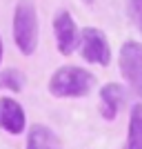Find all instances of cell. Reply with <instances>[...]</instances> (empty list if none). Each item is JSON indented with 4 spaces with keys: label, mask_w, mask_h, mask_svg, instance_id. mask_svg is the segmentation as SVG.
I'll return each mask as SVG.
<instances>
[{
    "label": "cell",
    "mask_w": 142,
    "mask_h": 149,
    "mask_svg": "<svg viewBox=\"0 0 142 149\" xmlns=\"http://www.w3.org/2000/svg\"><path fill=\"white\" fill-rule=\"evenodd\" d=\"M78 49L80 56L91 65L107 67L111 62V47L107 40L105 31L96 29V27H85L80 31V40H78Z\"/></svg>",
    "instance_id": "cell-4"
},
{
    "label": "cell",
    "mask_w": 142,
    "mask_h": 149,
    "mask_svg": "<svg viewBox=\"0 0 142 149\" xmlns=\"http://www.w3.org/2000/svg\"><path fill=\"white\" fill-rule=\"evenodd\" d=\"M13 40L20 54L31 56L38 49V13L33 0H20L13 11Z\"/></svg>",
    "instance_id": "cell-2"
},
{
    "label": "cell",
    "mask_w": 142,
    "mask_h": 149,
    "mask_svg": "<svg viewBox=\"0 0 142 149\" xmlns=\"http://www.w3.org/2000/svg\"><path fill=\"white\" fill-rule=\"evenodd\" d=\"M127 13L142 33V0H127Z\"/></svg>",
    "instance_id": "cell-11"
},
{
    "label": "cell",
    "mask_w": 142,
    "mask_h": 149,
    "mask_svg": "<svg viewBox=\"0 0 142 149\" xmlns=\"http://www.w3.org/2000/svg\"><path fill=\"white\" fill-rule=\"evenodd\" d=\"M0 127L13 136H18L27 129V113L18 100L2 96L0 98Z\"/></svg>",
    "instance_id": "cell-6"
},
{
    "label": "cell",
    "mask_w": 142,
    "mask_h": 149,
    "mask_svg": "<svg viewBox=\"0 0 142 149\" xmlns=\"http://www.w3.org/2000/svg\"><path fill=\"white\" fill-rule=\"evenodd\" d=\"M25 149H62V140L47 125H31Z\"/></svg>",
    "instance_id": "cell-8"
},
{
    "label": "cell",
    "mask_w": 142,
    "mask_h": 149,
    "mask_svg": "<svg viewBox=\"0 0 142 149\" xmlns=\"http://www.w3.org/2000/svg\"><path fill=\"white\" fill-rule=\"evenodd\" d=\"M127 102V89L118 82H107L100 87V113L105 120H113Z\"/></svg>",
    "instance_id": "cell-7"
},
{
    "label": "cell",
    "mask_w": 142,
    "mask_h": 149,
    "mask_svg": "<svg viewBox=\"0 0 142 149\" xmlns=\"http://www.w3.org/2000/svg\"><path fill=\"white\" fill-rule=\"evenodd\" d=\"M25 74L20 69H5L0 71V87L9 89V91H22L25 87Z\"/></svg>",
    "instance_id": "cell-10"
},
{
    "label": "cell",
    "mask_w": 142,
    "mask_h": 149,
    "mask_svg": "<svg viewBox=\"0 0 142 149\" xmlns=\"http://www.w3.org/2000/svg\"><path fill=\"white\" fill-rule=\"evenodd\" d=\"M118 65H120V74L124 82L129 85V89L142 98V42L138 40L124 42L120 47Z\"/></svg>",
    "instance_id": "cell-3"
},
{
    "label": "cell",
    "mask_w": 142,
    "mask_h": 149,
    "mask_svg": "<svg viewBox=\"0 0 142 149\" xmlns=\"http://www.w3.org/2000/svg\"><path fill=\"white\" fill-rule=\"evenodd\" d=\"M124 149H142V102H136L129 111V129Z\"/></svg>",
    "instance_id": "cell-9"
},
{
    "label": "cell",
    "mask_w": 142,
    "mask_h": 149,
    "mask_svg": "<svg viewBox=\"0 0 142 149\" xmlns=\"http://www.w3.org/2000/svg\"><path fill=\"white\" fill-rule=\"evenodd\" d=\"M53 33H56V47L62 56H71L76 49H78V40H80V31L76 27L73 16L67 11V9H60V11L53 16Z\"/></svg>",
    "instance_id": "cell-5"
},
{
    "label": "cell",
    "mask_w": 142,
    "mask_h": 149,
    "mask_svg": "<svg viewBox=\"0 0 142 149\" xmlns=\"http://www.w3.org/2000/svg\"><path fill=\"white\" fill-rule=\"evenodd\" d=\"M0 62H2V38H0Z\"/></svg>",
    "instance_id": "cell-12"
},
{
    "label": "cell",
    "mask_w": 142,
    "mask_h": 149,
    "mask_svg": "<svg viewBox=\"0 0 142 149\" xmlns=\"http://www.w3.org/2000/svg\"><path fill=\"white\" fill-rule=\"evenodd\" d=\"M96 85L91 71L73 65L58 67L49 78V93L53 98H85Z\"/></svg>",
    "instance_id": "cell-1"
}]
</instances>
